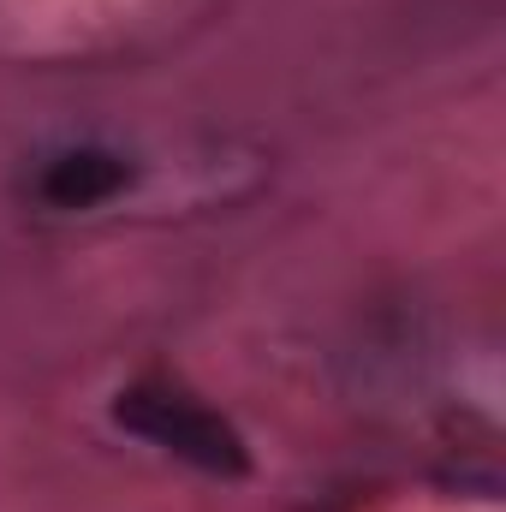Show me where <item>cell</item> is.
I'll return each instance as SVG.
<instances>
[{
	"instance_id": "1",
	"label": "cell",
	"mask_w": 506,
	"mask_h": 512,
	"mask_svg": "<svg viewBox=\"0 0 506 512\" xmlns=\"http://www.w3.org/2000/svg\"><path fill=\"white\" fill-rule=\"evenodd\" d=\"M114 423L143 435L149 447H161L167 459H185L209 477H245L251 471V447L245 435L209 411L203 399H191L185 387H167V382H137L114 399Z\"/></svg>"
},
{
	"instance_id": "2",
	"label": "cell",
	"mask_w": 506,
	"mask_h": 512,
	"mask_svg": "<svg viewBox=\"0 0 506 512\" xmlns=\"http://www.w3.org/2000/svg\"><path fill=\"white\" fill-rule=\"evenodd\" d=\"M126 185H131V161L114 155V149H66V155H54V161L42 167V179H36L42 203H48V209H66V215L102 209V203L120 197Z\"/></svg>"
}]
</instances>
